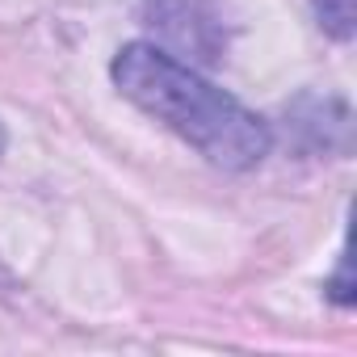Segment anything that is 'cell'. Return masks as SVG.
Returning a JSON list of instances; mask_svg holds the SVG:
<instances>
[{
	"label": "cell",
	"instance_id": "cell-1",
	"mask_svg": "<svg viewBox=\"0 0 357 357\" xmlns=\"http://www.w3.org/2000/svg\"><path fill=\"white\" fill-rule=\"evenodd\" d=\"M114 84L219 168H252L269 151V126L252 109L151 43H130L118 51Z\"/></svg>",
	"mask_w": 357,
	"mask_h": 357
},
{
	"label": "cell",
	"instance_id": "cell-2",
	"mask_svg": "<svg viewBox=\"0 0 357 357\" xmlns=\"http://www.w3.org/2000/svg\"><path fill=\"white\" fill-rule=\"evenodd\" d=\"M319 17H324V30H332L336 38H349L353 34V0H319Z\"/></svg>",
	"mask_w": 357,
	"mask_h": 357
},
{
	"label": "cell",
	"instance_id": "cell-3",
	"mask_svg": "<svg viewBox=\"0 0 357 357\" xmlns=\"http://www.w3.org/2000/svg\"><path fill=\"white\" fill-rule=\"evenodd\" d=\"M0 147H5V135H0Z\"/></svg>",
	"mask_w": 357,
	"mask_h": 357
}]
</instances>
